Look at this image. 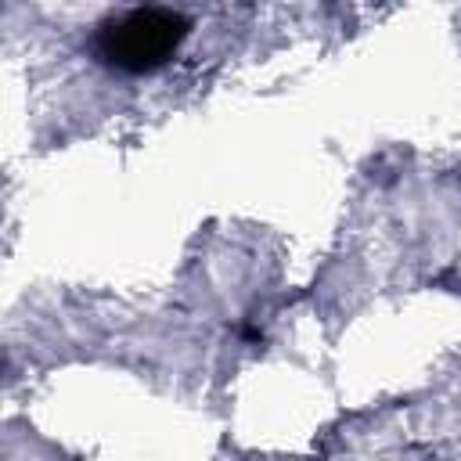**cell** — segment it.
I'll use <instances>...</instances> for the list:
<instances>
[{
	"label": "cell",
	"mask_w": 461,
	"mask_h": 461,
	"mask_svg": "<svg viewBox=\"0 0 461 461\" xmlns=\"http://www.w3.org/2000/svg\"><path fill=\"white\" fill-rule=\"evenodd\" d=\"M191 32V18L173 7H130L108 14L94 32V54L108 68L144 76L162 68Z\"/></svg>",
	"instance_id": "1"
}]
</instances>
